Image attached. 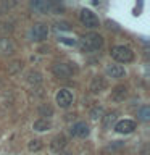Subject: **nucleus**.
Returning a JSON list of instances; mask_svg holds the SVG:
<instances>
[{
    "label": "nucleus",
    "mask_w": 150,
    "mask_h": 155,
    "mask_svg": "<svg viewBox=\"0 0 150 155\" xmlns=\"http://www.w3.org/2000/svg\"><path fill=\"white\" fill-rule=\"evenodd\" d=\"M65 145H66V137L63 134H58L55 136V137L52 139V144H50V147L53 152H57V153H60L63 149H65Z\"/></svg>",
    "instance_id": "ddd939ff"
},
{
    "label": "nucleus",
    "mask_w": 150,
    "mask_h": 155,
    "mask_svg": "<svg viewBox=\"0 0 150 155\" xmlns=\"http://www.w3.org/2000/svg\"><path fill=\"white\" fill-rule=\"evenodd\" d=\"M106 74L110 78H115V79H121V78L126 76V70L121 65H110L106 68Z\"/></svg>",
    "instance_id": "9d476101"
},
{
    "label": "nucleus",
    "mask_w": 150,
    "mask_h": 155,
    "mask_svg": "<svg viewBox=\"0 0 150 155\" xmlns=\"http://www.w3.org/2000/svg\"><path fill=\"white\" fill-rule=\"evenodd\" d=\"M39 115H41V116H47V118H48V116L53 115V108H52L50 105L44 104V105L39 107ZM47 118H45V120H47Z\"/></svg>",
    "instance_id": "412c9836"
},
{
    "label": "nucleus",
    "mask_w": 150,
    "mask_h": 155,
    "mask_svg": "<svg viewBox=\"0 0 150 155\" xmlns=\"http://www.w3.org/2000/svg\"><path fill=\"white\" fill-rule=\"evenodd\" d=\"M52 73L58 79H68V78L73 76V68L68 63H55L52 66Z\"/></svg>",
    "instance_id": "20e7f679"
},
{
    "label": "nucleus",
    "mask_w": 150,
    "mask_h": 155,
    "mask_svg": "<svg viewBox=\"0 0 150 155\" xmlns=\"http://www.w3.org/2000/svg\"><path fill=\"white\" fill-rule=\"evenodd\" d=\"M60 41L63 44H68V45H74V44H76V41H71V39H68V37H61Z\"/></svg>",
    "instance_id": "b1692460"
},
{
    "label": "nucleus",
    "mask_w": 150,
    "mask_h": 155,
    "mask_svg": "<svg viewBox=\"0 0 150 155\" xmlns=\"http://www.w3.org/2000/svg\"><path fill=\"white\" fill-rule=\"evenodd\" d=\"M116 116H118L116 111H110V113L103 115V118H102V126H103V129H111V126L116 124Z\"/></svg>",
    "instance_id": "2eb2a0df"
},
{
    "label": "nucleus",
    "mask_w": 150,
    "mask_h": 155,
    "mask_svg": "<svg viewBox=\"0 0 150 155\" xmlns=\"http://www.w3.org/2000/svg\"><path fill=\"white\" fill-rule=\"evenodd\" d=\"M55 100H57L58 107H61V108H68V107L73 104V94L68 89H60L57 92V95H55Z\"/></svg>",
    "instance_id": "423d86ee"
},
{
    "label": "nucleus",
    "mask_w": 150,
    "mask_h": 155,
    "mask_svg": "<svg viewBox=\"0 0 150 155\" xmlns=\"http://www.w3.org/2000/svg\"><path fill=\"white\" fill-rule=\"evenodd\" d=\"M26 81H28L32 87H37V86L42 84V74H41L39 71H36V70H31V71L26 74Z\"/></svg>",
    "instance_id": "4468645a"
},
{
    "label": "nucleus",
    "mask_w": 150,
    "mask_h": 155,
    "mask_svg": "<svg viewBox=\"0 0 150 155\" xmlns=\"http://www.w3.org/2000/svg\"><path fill=\"white\" fill-rule=\"evenodd\" d=\"M21 70H23V63L19 60H15L8 65V74H16V73L21 71Z\"/></svg>",
    "instance_id": "6ab92c4d"
},
{
    "label": "nucleus",
    "mask_w": 150,
    "mask_h": 155,
    "mask_svg": "<svg viewBox=\"0 0 150 155\" xmlns=\"http://www.w3.org/2000/svg\"><path fill=\"white\" fill-rule=\"evenodd\" d=\"M137 116H139V120H142V121H148L150 120V107H147V105L140 107L139 111H137Z\"/></svg>",
    "instance_id": "aec40b11"
},
{
    "label": "nucleus",
    "mask_w": 150,
    "mask_h": 155,
    "mask_svg": "<svg viewBox=\"0 0 150 155\" xmlns=\"http://www.w3.org/2000/svg\"><path fill=\"white\" fill-rule=\"evenodd\" d=\"M135 129V123L132 120H121L115 124V131L118 134H131Z\"/></svg>",
    "instance_id": "6e6552de"
},
{
    "label": "nucleus",
    "mask_w": 150,
    "mask_h": 155,
    "mask_svg": "<svg viewBox=\"0 0 150 155\" xmlns=\"http://www.w3.org/2000/svg\"><path fill=\"white\" fill-rule=\"evenodd\" d=\"M79 19H81V23L84 24L86 28H89V29H95V28L100 26L99 18H97V15L92 12V10L82 8L81 13H79Z\"/></svg>",
    "instance_id": "7ed1b4c3"
},
{
    "label": "nucleus",
    "mask_w": 150,
    "mask_h": 155,
    "mask_svg": "<svg viewBox=\"0 0 150 155\" xmlns=\"http://www.w3.org/2000/svg\"><path fill=\"white\" fill-rule=\"evenodd\" d=\"M103 107H100V105H95L94 108L90 110V113H89V116H90V120H94V121H97L99 118H103Z\"/></svg>",
    "instance_id": "a211bd4d"
},
{
    "label": "nucleus",
    "mask_w": 150,
    "mask_h": 155,
    "mask_svg": "<svg viewBox=\"0 0 150 155\" xmlns=\"http://www.w3.org/2000/svg\"><path fill=\"white\" fill-rule=\"evenodd\" d=\"M105 87H106L105 78L97 76V78H94V79H92V82H90V91H92V94H100L102 91H105Z\"/></svg>",
    "instance_id": "9b49d317"
},
{
    "label": "nucleus",
    "mask_w": 150,
    "mask_h": 155,
    "mask_svg": "<svg viewBox=\"0 0 150 155\" xmlns=\"http://www.w3.org/2000/svg\"><path fill=\"white\" fill-rule=\"evenodd\" d=\"M79 47H81V50L86 52V53L99 52L100 48L103 47V37L97 32H89V34H86V36L81 37Z\"/></svg>",
    "instance_id": "f257e3e1"
},
{
    "label": "nucleus",
    "mask_w": 150,
    "mask_h": 155,
    "mask_svg": "<svg viewBox=\"0 0 150 155\" xmlns=\"http://www.w3.org/2000/svg\"><path fill=\"white\" fill-rule=\"evenodd\" d=\"M55 31H70L71 29V24L66 23V21H60V23H55Z\"/></svg>",
    "instance_id": "5701e85b"
},
{
    "label": "nucleus",
    "mask_w": 150,
    "mask_h": 155,
    "mask_svg": "<svg viewBox=\"0 0 150 155\" xmlns=\"http://www.w3.org/2000/svg\"><path fill=\"white\" fill-rule=\"evenodd\" d=\"M110 55L118 63H129L134 60V52L126 45H115L110 50Z\"/></svg>",
    "instance_id": "f03ea898"
},
{
    "label": "nucleus",
    "mask_w": 150,
    "mask_h": 155,
    "mask_svg": "<svg viewBox=\"0 0 150 155\" xmlns=\"http://www.w3.org/2000/svg\"><path fill=\"white\" fill-rule=\"evenodd\" d=\"M70 133H71V136H74V137H87L90 133V129H89V124H87L86 121H77L76 124L71 126Z\"/></svg>",
    "instance_id": "0eeeda50"
},
{
    "label": "nucleus",
    "mask_w": 150,
    "mask_h": 155,
    "mask_svg": "<svg viewBox=\"0 0 150 155\" xmlns=\"http://www.w3.org/2000/svg\"><path fill=\"white\" fill-rule=\"evenodd\" d=\"M50 128H52V123L45 118H39V120L34 121V124H32V129L37 131V133H44V131H48Z\"/></svg>",
    "instance_id": "dca6fc26"
},
{
    "label": "nucleus",
    "mask_w": 150,
    "mask_h": 155,
    "mask_svg": "<svg viewBox=\"0 0 150 155\" xmlns=\"http://www.w3.org/2000/svg\"><path fill=\"white\" fill-rule=\"evenodd\" d=\"M126 95H128V89H126V86H116L115 89L111 91V99L116 100V102L124 100Z\"/></svg>",
    "instance_id": "f3484780"
},
{
    "label": "nucleus",
    "mask_w": 150,
    "mask_h": 155,
    "mask_svg": "<svg viewBox=\"0 0 150 155\" xmlns=\"http://www.w3.org/2000/svg\"><path fill=\"white\" fill-rule=\"evenodd\" d=\"M31 36H32V41H45V39L48 37V26L45 23H37L34 24L32 29H31Z\"/></svg>",
    "instance_id": "39448f33"
},
{
    "label": "nucleus",
    "mask_w": 150,
    "mask_h": 155,
    "mask_svg": "<svg viewBox=\"0 0 150 155\" xmlns=\"http://www.w3.org/2000/svg\"><path fill=\"white\" fill-rule=\"evenodd\" d=\"M28 149H29V152H39L42 149V142L39 139H32V140H29Z\"/></svg>",
    "instance_id": "4be33fe9"
},
{
    "label": "nucleus",
    "mask_w": 150,
    "mask_h": 155,
    "mask_svg": "<svg viewBox=\"0 0 150 155\" xmlns=\"http://www.w3.org/2000/svg\"><path fill=\"white\" fill-rule=\"evenodd\" d=\"M31 8L37 13H47L53 8L52 2H41V0H36V2H31Z\"/></svg>",
    "instance_id": "f8f14e48"
},
{
    "label": "nucleus",
    "mask_w": 150,
    "mask_h": 155,
    "mask_svg": "<svg viewBox=\"0 0 150 155\" xmlns=\"http://www.w3.org/2000/svg\"><path fill=\"white\" fill-rule=\"evenodd\" d=\"M60 155H73V153H71V152H66V150H61Z\"/></svg>",
    "instance_id": "393cba45"
},
{
    "label": "nucleus",
    "mask_w": 150,
    "mask_h": 155,
    "mask_svg": "<svg viewBox=\"0 0 150 155\" xmlns=\"http://www.w3.org/2000/svg\"><path fill=\"white\" fill-rule=\"evenodd\" d=\"M15 50H16V45H15V42L11 39L7 37V36L0 37V53H3V55H11V53H15Z\"/></svg>",
    "instance_id": "1a4fd4ad"
}]
</instances>
